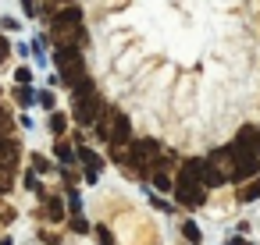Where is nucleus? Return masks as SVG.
I'll return each instance as SVG.
<instances>
[{
  "instance_id": "obj_1",
  "label": "nucleus",
  "mask_w": 260,
  "mask_h": 245,
  "mask_svg": "<svg viewBox=\"0 0 260 245\" xmlns=\"http://www.w3.org/2000/svg\"><path fill=\"white\" fill-rule=\"evenodd\" d=\"M203 164L207 160H185L182 174L175 178V199L182 206H200L207 199V181H203Z\"/></svg>"
},
{
  "instance_id": "obj_2",
  "label": "nucleus",
  "mask_w": 260,
  "mask_h": 245,
  "mask_svg": "<svg viewBox=\"0 0 260 245\" xmlns=\"http://www.w3.org/2000/svg\"><path fill=\"white\" fill-rule=\"evenodd\" d=\"M96 117H100V96H96L93 82L82 78L75 86V121L79 125H96Z\"/></svg>"
},
{
  "instance_id": "obj_3",
  "label": "nucleus",
  "mask_w": 260,
  "mask_h": 245,
  "mask_svg": "<svg viewBox=\"0 0 260 245\" xmlns=\"http://www.w3.org/2000/svg\"><path fill=\"white\" fill-rule=\"evenodd\" d=\"M260 149H253V146H246V142H232V160H235V167H232V178H256V171H260V156H256Z\"/></svg>"
},
{
  "instance_id": "obj_4",
  "label": "nucleus",
  "mask_w": 260,
  "mask_h": 245,
  "mask_svg": "<svg viewBox=\"0 0 260 245\" xmlns=\"http://www.w3.org/2000/svg\"><path fill=\"white\" fill-rule=\"evenodd\" d=\"M100 132V139H107L111 146H125V142H132V121L125 117V114H107L104 117V125L96 128Z\"/></svg>"
},
{
  "instance_id": "obj_5",
  "label": "nucleus",
  "mask_w": 260,
  "mask_h": 245,
  "mask_svg": "<svg viewBox=\"0 0 260 245\" xmlns=\"http://www.w3.org/2000/svg\"><path fill=\"white\" fill-rule=\"evenodd\" d=\"M128 164L136 167V171H150V167H157V160H160V146L153 142V139H132V146H128Z\"/></svg>"
},
{
  "instance_id": "obj_6",
  "label": "nucleus",
  "mask_w": 260,
  "mask_h": 245,
  "mask_svg": "<svg viewBox=\"0 0 260 245\" xmlns=\"http://www.w3.org/2000/svg\"><path fill=\"white\" fill-rule=\"evenodd\" d=\"M82 25V8H75V4H68L64 11H54V32L57 36H72V29H79Z\"/></svg>"
},
{
  "instance_id": "obj_7",
  "label": "nucleus",
  "mask_w": 260,
  "mask_h": 245,
  "mask_svg": "<svg viewBox=\"0 0 260 245\" xmlns=\"http://www.w3.org/2000/svg\"><path fill=\"white\" fill-rule=\"evenodd\" d=\"M0 164H8V167L18 164V142L8 139V135H0Z\"/></svg>"
},
{
  "instance_id": "obj_8",
  "label": "nucleus",
  "mask_w": 260,
  "mask_h": 245,
  "mask_svg": "<svg viewBox=\"0 0 260 245\" xmlns=\"http://www.w3.org/2000/svg\"><path fill=\"white\" fill-rule=\"evenodd\" d=\"M203 181H207V188H221V185H224V171H221L214 160H207V164H203Z\"/></svg>"
},
{
  "instance_id": "obj_9",
  "label": "nucleus",
  "mask_w": 260,
  "mask_h": 245,
  "mask_svg": "<svg viewBox=\"0 0 260 245\" xmlns=\"http://www.w3.org/2000/svg\"><path fill=\"white\" fill-rule=\"evenodd\" d=\"M153 188H157V192H175V181H171L164 171H153Z\"/></svg>"
},
{
  "instance_id": "obj_10",
  "label": "nucleus",
  "mask_w": 260,
  "mask_h": 245,
  "mask_svg": "<svg viewBox=\"0 0 260 245\" xmlns=\"http://www.w3.org/2000/svg\"><path fill=\"white\" fill-rule=\"evenodd\" d=\"M15 100H18V103H22V107H29V103H32V100H40V93H32V89H29V86H22V82H18V93H15Z\"/></svg>"
},
{
  "instance_id": "obj_11",
  "label": "nucleus",
  "mask_w": 260,
  "mask_h": 245,
  "mask_svg": "<svg viewBox=\"0 0 260 245\" xmlns=\"http://www.w3.org/2000/svg\"><path fill=\"white\" fill-rule=\"evenodd\" d=\"M79 156H82V164H86V171H96V174H100V156H96L93 149H79Z\"/></svg>"
},
{
  "instance_id": "obj_12",
  "label": "nucleus",
  "mask_w": 260,
  "mask_h": 245,
  "mask_svg": "<svg viewBox=\"0 0 260 245\" xmlns=\"http://www.w3.org/2000/svg\"><path fill=\"white\" fill-rule=\"evenodd\" d=\"M64 128H68V117H64V114H57V110H50V132H54V135H61Z\"/></svg>"
},
{
  "instance_id": "obj_13",
  "label": "nucleus",
  "mask_w": 260,
  "mask_h": 245,
  "mask_svg": "<svg viewBox=\"0 0 260 245\" xmlns=\"http://www.w3.org/2000/svg\"><path fill=\"white\" fill-rule=\"evenodd\" d=\"M11 192V167L8 164H0V195Z\"/></svg>"
},
{
  "instance_id": "obj_14",
  "label": "nucleus",
  "mask_w": 260,
  "mask_h": 245,
  "mask_svg": "<svg viewBox=\"0 0 260 245\" xmlns=\"http://www.w3.org/2000/svg\"><path fill=\"white\" fill-rule=\"evenodd\" d=\"M182 234H185V241H192V245L200 241V227H196L192 220H185V224H182Z\"/></svg>"
},
{
  "instance_id": "obj_15",
  "label": "nucleus",
  "mask_w": 260,
  "mask_h": 245,
  "mask_svg": "<svg viewBox=\"0 0 260 245\" xmlns=\"http://www.w3.org/2000/svg\"><path fill=\"white\" fill-rule=\"evenodd\" d=\"M256 195H260V174H256V178L242 188V199H256Z\"/></svg>"
},
{
  "instance_id": "obj_16",
  "label": "nucleus",
  "mask_w": 260,
  "mask_h": 245,
  "mask_svg": "<svg viewBox=\"0 0 260 245\" xmlns=\"http://www.w3.org/2000/svg\"><path fill=\"white\" fill-rule=\"evenodd\" d=\"M54 153H57V160H61V164H72V160H75V153H72V146H64V142H61V146H57Z\"/></svg>"
},
{
  "instance_id": "obj_17",
  "label": "nucleus",
  "mask_w": 260,
  "mask_h": 245,
  "mask_svg": "<svg viewBox=\"0 0 260 245\" xmlns=\"http://www.w3.org/2000/svg\"><path fill=\"white\" fill-rule=\"evenodd\" d=\"M47 217H50V220H64V210H61L57 202H50V210H47Z\"/></svg>"
},
{
  "instance_id": "obj_18",
  "label": "nucleus",
  "mask_w": 260,
  "mask_h": 245,
  "mask_svg": "<svg viewBox=\"0 0 260 245\" xmlns=\"http://www.w3.org/2000/svg\"><path fill=\"white\" fill-rule=\"evenodd\" d=\"M15 78H18L22 86H29V78H32V71H29V68H18V71H15Z\"/></svg>"
},
{
  "instance_id": "obj_19",
  "label": "nucleus",
  "mask_w": 260,
  "mask_h": 245,
  "mask_svg": "<svg viewBox=\"0 0 260 245\" xmlns=\"http://www.w3.org/2000/svg\"><path fill=\"white\" fill-rule=\"evenodd\" d=\"M96 238H100V245H111L114 238H111V231L107 227H96Z\"/></svg>"
},
{
  "instance_id": "obj_20",
  "label": "nucleus",
  "mask_w": 260,
  "mask_h": 245,
  "mask_svg": "<svg viewBox=\"0 0 260 245\" xmlns=\"http://www.w3.org/2000/svg\"><path fill=\"white\" fill-rule=\"evenodd\" d=\"M8 57H11V43L0 36V61H8Z\"/></svg>"
},
{
  "instance_id": "obj_21",
  "label": "nucleus",
  "mask_w": 260,
  "mask_h": 245,
  "mask_svg": "<svg viewBox=\"0 0 260 245\" xmlns=\"http://www.w3.org/2000/svg\"><path fill=\"white\" fill-rule=\"evenodd\" d=\"M8 128H11V117H8V110H0V135H8Z\"/></svg>"
},
{
  "instance_id": "obj_22",
  "label": "nucleus",
  "mask_w": 260,
  "mask_h": 245,
  "mask_svg": "<svg viewBox=\"0 0 260 245\" xmlns=\"http://www.w3.org/2000/svg\"><path fill=\"white\" fill-rule=\"evenodd\" d=\"M40 103H43L47 110H54V96H50V93H40Z\"/></svg>"
},
{
  "instance_id": "obj_23",
  "label": "nucleus",
  "mask_w": 260,
  "mask_h": 245,
  "mask_svg": "<svg viewBox=\"0 0 260 245\" xmlns=\"http://www.w3.org/2000/svg\"><path fill=\"white\" fill-rule=\"evenodd\" d=\"M25 185H29L32 192H40V181H36V174H25Z\"/></svg>"
},
{
  "instance_id": "obj_24",
  "label": "nucleus",
  "mask_w": 260,
  "mask_h": 245,
  "mask_svg": "<svg viewBox=\"0 0 260 245\" xmlns=\"http://www.w3.org/2000/svg\"><path fill=\"white\" fill-rule=\"evenodd\" d=\"M232 245H246V241H232Z\"/></svg>"
},
{
  "instance_id": "obj_25",
  "label": "nucleus",
  "mask_w": 260,
  "mask_h": 245,
  "mask_svg": "<svg viewBox=\"0 0 260 245\" xmlns=\"http://www.w3.org/2000/svg\"><path fill=\"white\" fill-rule=\"evenodd\" d=\"M64 4H72V0H64Z\"/></svg>"
}]
</instances>
